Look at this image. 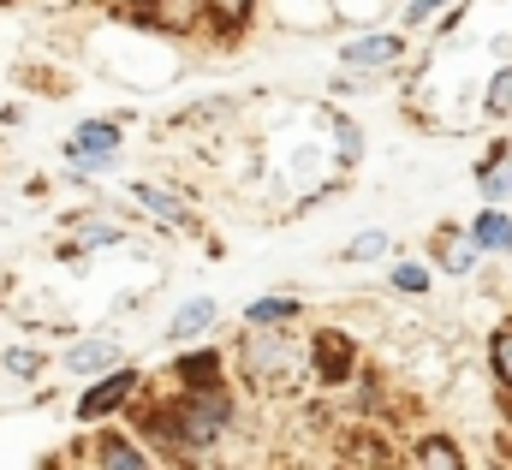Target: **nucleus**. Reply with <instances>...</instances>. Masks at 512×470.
<instances>
[{"label":"nucleus","instance_id":"obj_20","mask_svg":"<svg viewBox=\"0 0 512 470\" xmlns=\"http://www.w3.org/2000/svg\"><path fill=\"white\" fill-rule=\"evenodd\" d=\"M393 292L423 298V292H429V268H423V262H393Z\"/></svg>","mask_w":512,"mask_h":470},{"label":"nucleus","instance_id":"obj_22","mask_svg":"<svg viewBox=\"0 0 512 470\" xmlns=\"http://www.w3.org/2000/svg\"><path fill=\"white\" fill-rule=\"evenodd\" d=\"M489 363H495V375H501V387L512 393V322L489 340Z\"/></svg>","mask_w":512,"mask_h":470},{"label":"nucleus","instance_id":"obj_13","mask_svg":"<svg viewBox=\"0 0 512 470\" xmlns=\"http://www.w3.org/2000/svg\"><path fill=\"white\" fill-rule=\"evenodd\" d=\"M477 185H483V197H489V203H507V197H512V161H507V149H495L489 161H477Z\"/></svg>","mask_w":512,"mask_h":470},{"label":"nucleus","instance_id":"obj_8","mask_svg":"<svg viewBox=\"0 0 512 470\" xmlns=\"http://www.w3.org/2000/svg\"><path fill=\"white\" fill-rule=\"evenodd\" d=\"M471 244H477L483 256H512V215L501 203H489V209L471 221Z\"/></svg>","mask_w":512,"mask_h":470},{"label":"nucleus","instance_id":"obj_11","mask_svg":"<svg viewBox=\"0 0 512 470\" xmlns=\"http://www.w3.org/2000/svg\"><path fill=\"white\" fill-rule=\"evenodd\" d=\"M298 316H304V304H298V298H286V292L245 304V322H251V328H286V322H298Z\"/></svg>","mask_w":512,"mask_h":470},{"label":"nucleus","instance_id":"obj_9","mask_svg":"<svg viewBox=\"0 0 512 470\" xmlns=\"http://www.w3.org/2000/svg\"><path fill=\"white\" fill-rule=\"evenodd\" d=\"M131 197H137L161 227H191V209H185L179 191H167V185H131Z\"/></svg>","mask_w":512,"mask_h":470},{"label":"nucleus","instance_id":"obj_2","mask_svg":"<svg viewBox=\"0 0 512 470\" xmlns=\"http://www.w3.org/2000/svg\"><path fill=\"white\" fill-rule=\"evenodd\" d=\"M137 387H143V375H137L131 363L102 369V375L84 387V399H78V423H102V417H120V411H131Z\"/></svg>","mask_w":512,"mask_h":470},{"label":"nucleus","instance_id":"obj_24","mask_svg":"<svg viewBox=\"0 0 512 470\" xmlns=\"http://www.w3.org/2000/svg\"><path fill=\"white\" fill-rule=\"evenodd\" d=\"M447 6H453V0H411V6H405V18H399V24H423V18H429V12H447Z\"/></svg>","mask_w":512,"mask_h":470},{"label":"nucleus","instance_id":"obj_23","mask_svg":"<svg viewBox=\"0 0 512 470\" xmlns=\"http://www.w3.org/2000/svg\"><path fill=\"white\" fill-rule=\"evenodd\" d=\"M334 131H340V155H346V161H358V155H364V137H358V125H352V119H340Z\"/></svg>","mask_w":512,"mask_h":470},{"label":"nucleus","instance_id":"obj_12","mask_svg":"<svg viewBox=\"0 0 512 470\" xmlns=\"http://www.w3.org/2000/svg\"><path fill=\"white\" fill-rule=\"evenodd\" d=\"M310 363H316L322 381H346V375H352V346H346L340 334H316V357H310Z\"/></svg>","mask_w":512,"mask_h":470},{"label":"nucleus","instance_id":"obj_15","mask_svg":"<svg viewBox=\"0 0 512 470\" xmlns=\"http://www.w3.org/2000/svg\"><path fill=\"white\" fill-rule=\"evenodd\" d=\"M477 262H483V250H477L471 238H447V244H441V268H447V274H459V280H465V274H477Z\"/></svg>","mask_w":512,"mask_h":470},{"label":"nucleus","instance_id":"obj_6","mask_svg":"<svg viewBox=\"0 0 512 470\" xmlns=\"http://www.w3.org/2000/svg\"><path fill=\"white\" fill-rule=\"evenodd\" d=\"M90 465H108V470H149L155 459L143 453V441L137 435H102V441H90Z\"/></svg>","mask_w":512,"mask_h":470},{"label":"nucleus","instance_id":"obj_5","mask_svg":"<svg viewBox=\"0 0 512 470\" xmlns=\"http://www.w3.org/2000/svg\"><path fill=\"white\" fill-rule=\"evenodd\" d=\"M215 322H221V304H215V298H185V304L173 310V322H167V340H173V346L203 340Z\"/></svg>","mask_w":512,"mask_h":470},{"label":"nucleus","instance_id":"obj_16","mask_svg":"<svg viewBox=\"0 0 512 470\" xmlns=\"http://www.w3.org/2000/svg\"><path fill=\"white\" fill-rule=\"evenodd\" d=\"M483 114H495V119L512 114V66H495V78L483 90Z\"/></svg>","mask_w":512,"mask_h":470},{"label":"nucleus","instance_id":"obj_3","mask_svg":"<svg viewBox=\"0 0 512 470\" xmlns=\"http://www.w3.org/2000/svg\"><path fill=\"white\" fill-rule=\"evenodd\" d=\"M114 149H120V125H114V119H84V125H72V137H66V161H72L78 173H108V167H114Z\"/></svg>","mask_w":512,"mask_h":470},{"label":"nucleus","instance_id":"obj_14","mask_svg":"<svg viewBox=\"0 0 512 470\" xmlns=\"http://www.w3.org/2000/svg\"><path fill=\"white\" fill-rule=\"evenodd\" d=\"M173 375H179V387H209V381H221V352H185L173 363Z\"/></svg>","mask_w":512,"mask_h":470},{"label":"nucleus","instance_id":"obj_21","mask_svg":"<svg viewBox=\"0 0 512 470\" xmlns=\"http://www.w3.org/2000/svg\"><path fill=\"white\" fill-rule=\"evenodd\" d=\"M256 0H209V18H221V30H239V24H251Z\"/></svg>","mask_w":512,"mask_h":470},{"label":"nucleus","instance_id":"obj_17","mask_svg":"<svg viewBox=\"0 0 512 470\" xmlns=\"http://www.w3.org/2000/svg\"><path fill=\"white\" fill-rule=\"evenodd\" d=\"M411 465H465V453H459V447H453V441H441V435H435V441H417V453H411Z\"/></svg>","mask_w":512,"mask_h":470},{"label":"nucleus","instance_id":"obj_19","mask_svg":"<svg viewBox=\"0 0 512 470\" xmlns=\"http://www.w3.org/2000/svg\"><path fill=\"white\" fill-rule=\"evenodd\" d=\"M387 250H393V238L387 233H358L346 244V262H382Z\"/></svg>","mask_w":512,"mask_h":470},{"label":"nucleus","instance_id":"obj_10","mask_svg":"<svg viewBox=\"0 0 512 470\" xmlns=\"http://www.w3.org/2000/svg\"><path fill=\"white\" fill-rule=\"evenodd\" d=\"M126 227L120 221H108V215H84L78 227H72V244H66V256H84V250H96V244H120Z\"/></svg>","mask_w":512,"mask_h":470},{"label":"nucleus","instance_id":"obj_1","mask_svg":"<svg viewBox=\"0 0 512 470\" xmlns=\"http://www.w3.org/2000/svg\"><path fill=\"white\" fill-rule=\"evenodd\" d=\"M233 393L227 381L209 387H179V399L167 411H149V429L161 447H173L179 459H209V447H221V435L233 429Z\"/></svg>","mask_w":512,"mask_h":470},{"label":"nucleus","instance_id":"obj_4","mask_svg":"<svg viewBox=\"0 0 512 470\" xmlns=\"http://www.w3.org/2000/svg\"><path fill=\"white\" fill-rule=\"evenodd\" d=\"M399 54H405V36H358V42H346L340 48V66H352V78H364V72H387V66H399Z\"/></svg>","mask_w":512,"mask_h":470},{"label":"nucleus","instance_id":"obj_18","mask_svg":"<svg viewBox=\"0 0 512 470\" xmlns=\"http://www.w3.org/2000/svg\"><path fill=\"white\" fill-rule=\"evenodd\" d=\"M0 369H6V375H18V381H36V375H42V352L12 346V352H0Z\"/></svg>","mask_w":512,"mask_h":470},{"label":"nucleus","instance_id":"obj_7","mask_svg":"<svg viewBox=\"0 0 512 470\" xmlns=\"http://www.w3.org/2000/svg\"><path fill=\"white\" fill-rule=\"evenodd\" d=\"M114 363H126V357H120V340H108V334H90V340H72L66 346V369L72 375H102Z\"/></svg>","mask_w":512,"mask_h":470}]
</instances>
